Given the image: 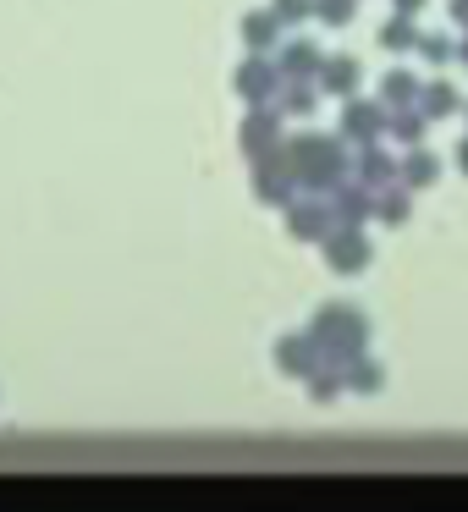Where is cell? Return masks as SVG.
Wrapping results in <instances>:
<instances>
[{
  "instance_id": "obj_1",
  "label": "cell",
  "mask_w": 468,
  "mask_h": 512,
  "mask_svg": "<svg viewBox=\"0 0 468 512\" xmlns=\"http://www.w3.org/2000/svg\"><path fill=\"white\" fill-rule=\"evenodd\" d=\"M237 89H243L248 100H265V94L276 89V72H270V67H259V61H248V67L237 72Z\"/></svg>"
},
{
  "instance_id": "obj_2",
  "label": "cell",
  "mask_w": 468,
  "mask_h": 512,
  "mask_svg": "<svg viewBox=\"0 0 468 512\" xmlns=\"http://www.w3.org/2000/svg\"><path fill=\"white\" fill-rule=\"evenodd\" d=\"M243 39H248V45H254V50L276 45V12H254V17H248V23H243Z\"/></svg>"
},
{
  "instance_id": "obj_3",
  "label": "cell",
  "mask_w": 468,
  "mask_h": 512,
  "mask_svg": "<svg viewBox=\"0 0 468 512\" xmlns=\"http://www.w3.org/2000/svg\"><path fill=\"white\" fill-rule=\"evenodd\" d=\"M331 259H336V270H358L369 259V248L358 243V237H336L331 243Z\"/></svg>"
},
{
  "instance_id": "obj_4",
  "label": "cell",
  "mask_w": 468,
  "mask_h": 512,
  "mask_svg": "<svg viewBox=\"0 0 468 512\" xmlns=\"http://www.w3.org/2000/svg\"><path fill=\"white\" fill-rule=\"evenodd\" d=\"M265 138H270V116H254V122L243 127V144L248 149H265Z\"/></svg>"
},
{
  "instance_id": "obj_5",
  "label": "cell",
  "mask_w": 468,
  "mask_h": 512,
  "mask_svg": "<svg viewBox=\"0 0 468 512\" xmlns=\"http://www.w3.org/2000/svg\"><path fill=\"white\" fill-rule=\"evenodd\" d=\"M325 83H331V89H347V83H353V61H331V67H325Z\"/></svg>"
},
{
  "instance_id": "obj_6",
  "label": "cell",
  "mask_w": 468,
  "mask_h": 512,
  "mask_svg": "<svg viewBox=\"0 0 468 512\" xmlns=\"http://www.w3.org/2000/svg\"><path fill=\"white\" fill-rule=\"evenodd\" d=\"M369 127H375V111H358V105H353V111H347V133H353V138H364Z\"/></svg>"
},
{
  "instance_id": "obj_7",
  "label": "cell",
  "mask_w": 468,
  "mask_h": 512,
  "mask_svg": "<svg viewBox=\"0 0 468 512\" xmlns=\"http://www.w3.org/2000/svg\"><path fill=\"white\" fill-rule=\"evenodd\" d=\"M281 364L287 369H303V342L292 336V342H281Z\"/></svg>"
},
{
  "instance_id": "obj_8",
  "label": "cell",
  "mask_w": 468,
  "mask_h": 512,
  "mask_svg": "<svg viewBox=\"0 0 468 512\" xmlns=\"http://www.w3.org/2000/svg\"><path fill=\"white\" fill-rule=\"evenodd\" d=\"M408 171H413V177H408V182H430V177H435V160H424V155H419V160H413V166H408Z\"/></svg>"
},
{
  "instance_id": "obj_9",
  "label": "cell",
  "mask_w": 468,
  "mask_h": 512,
  "mask_svg": "<svg viewBox=\"0 0 468 512\" xmlns=\"http://www.w3.org/2000/svg\"><path fill=\"white\" fill-rule=\"evenodd\" d=\"M402 39L413 45V34H408V28H402V23H391V28H386V45H391V50H402Z\"/></svg>"
},
{
  "instance_id": "obj_10",
  "label": "cell",
  "mask_w": 468,
  "mask_h": 512,
  "mask_svg": "<svg viewBox=\"0 0 468 512\" xmlns=\"http://www.w3.org/2000/svg\"><path fill=\"white\" fill-rule=\"evenodd\" d=\"M386 89H391V100H402V94H413V78H402V72H397V78H391Z\"/></svg>"
},
{
  "instance_id": "obj_11",
  "label": "cell",
  "mask_w": 468,
  "mask_h": 512,
  "mask_svg": "<svg viewBox=\"0 0 468 512\" xmlns=\"http://www.w3.org/2000/svg\"><path fill=\"white\" fill-rule=\"evenodd\" d=\"M325 17H331V23H342V17H347V0H325Z\"/></svg>"
},
{
  "instance_id": "obj_12",
  "label": "cell",
  "mask_w": 468,
  "mask_h": 512,
  "mask_svg": "<svg viewBox=\"0 0 468 512\" xmlns=\"http://www.w3.org/2000/svg\"><path fill=\"white\" fill-rule=\"evenodd\" d=\"M276 12L281 17H303V0H276Z\"/></svg>"
},
{
  "instance_id": "obj_13",
  "label": "cell",
  "mask_w": 468,
  "mask_h": 512,
  "mask_svg": "<svg viewBox=\"0 0 468 512\" xmlns=\"http://www.w3.org/2000/svg\"><path fill=\"white\" fill-rule=\"evenodd\" d=\"M397 6H402V12H413V6H419V0H397Z\"/></svg>"
}]
</instances>
